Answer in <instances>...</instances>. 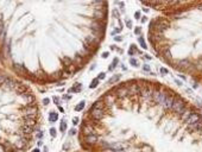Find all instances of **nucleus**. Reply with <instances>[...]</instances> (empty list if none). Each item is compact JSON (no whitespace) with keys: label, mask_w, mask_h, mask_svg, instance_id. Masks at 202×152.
I'll use <instances>...</instances> for the list:
<instances>
[{"label":"nucleus","mask_w":202,"mask_h":152,"mask_svg":"<svg viewBox=\"0 0 202 152\" xmlns=\"http://www.w3.org/2000/svg\"><path fill=\"white\" fill-rule=\"evenodd\" d=\"M76 133V130H70V134H75Z\"/></svg>","instance_id":"49530a36"},{"label":"nucleus","mask_w":202,"mask_h":152,"mask_svg":"<svg viewBox=\"0 0 202 152\" xmlns=\"http://www.w3.org/2000/svg\"><path fill=\"white\" fill-rule=\"evenodd\" d=\"M107 56H108V52H104V54H102V57H104V58H106Z\"/></svg>","instance_id":"a18cd8bd"},{"label":"nucleus","mask_w":202,"mask_h":152,"mask_svg":"<svg viewBox=\"0 0 202 152\" xmlns=\"http://www.w3.org/2000/svg\"><path fill=\"white\" fill-rule=\"evenodd\" d=\"M143 70H144V71H149L150 72V65H148V64H144L143 65Z\"/></svg>","instance_id":"2f4dec72"},{"label":"nucleus","mask_w":202,"mask_h":152,"mask_svg":"<svg viewBox=\"0 0 202 152\" xmlns=\"http://www.w3.org/2000/svg\"><path fill=\"white\" fill-rule=\"evenodd\" d=\"M152 94H153V90L151 89V87H149V86H145V87L140 88V95L143 96V99L150 100V99L152 98Z\"/></svg>","instance_id":"7ed1b4c3"},{"label":"nucleus","mask_w":202,"mask_h":152,"mask_svg":"<svg viewBox=\"0 0 202 152\" xmlns=\"http://www.w3.org/2000/svg\"><path fill=\"white\" fill-rule=\"evenodd\" d=\"M200 120H201V118H200L199 114H197V113H193L192 115H190L189 118L186 120V122H187V125L190 127V126H193V125H195L197 121H200Z\"/></svg>","instance_id":"20e7f679"},{"label":"nucleus","mask_w":202,"mask_h":152,"mask_svg":"<svg viewBox=\"0 0 202 152\" xmlns=\"http://www.w3.org/2000/svg\"><path fill=\"white\" fill-rule=\"evenodd\" d=\"M166 95H168V94H166L165 92H163V90H155L152 94V99L155 102L161 103L162 105V102H163L164 99L166 98Z\"/></svg>","instance_id":"f03ea898"},{"label":"nucleus","mask_w":202,"mask_h":152,"mask_svg":"<svg viewBox=\"0 0 202 152\" xmlns=\"http://www.w3.org/2000/svg\"><path fill=\"white\" fill-rule=\"evenodd\" d=\"M4 87L7 88V89H13V88L16 89L17 83L13 80H11V78H5V81H4Z\"/></svg>","instance_id":"9d476101"},{"label":"nucleus","mask_w":202,"mask_h":152,"mask_svg":"<svg viewBox=\"0 0 202 152\" xmlns=\"http://www.w3.org/2000/svg\"><path fill=\"white\" fill-rule=\"evenodd\" d=\"M162 72H163V74H168V70L165 69V68H162V70H161Z\"/></svg>","instance_id":"37998d69"},{"label":"nucleus","mask_w":202,"mask_h":152,"mask_svg":"<svg viewBox=\"0 0 202 152\" xmlns=\"http://www.w3.org/2000/svg\"><path fill=\"white\" fill-rule=\"evenodd\" d=\"M105 76H106V74H105V72H100V74L98 75V80H104Z\"/></svg>","instance_id":"c756f323"},{"label":"nucleus","mask_w":202,"mask_h":152,"mask_svg":"<svg viewBox=\"0 0 202 152\" xmlns=\"http://www.w3.org/2000/svg\"><path fill=\"white\" fill-rule=\"evenodd\" d=\"M49 119H50V121H56L57 119H58V114H57L56 112H50Z\"/></svg>","instance_id":"a211bd4d"},{"label":"nucleus","mask_w":202,"mask_h":152,"mask_svg":"<svg viewBox=\"0 0 202 152\" xmlns=\"http://www.w3.org/2000/svg\"><path fill=\"white\" fill-rule=\"evenodd\" d=\"M120 80V75H115L114 77H112L111 80H109V83H115L117 81H119Z\"/></svg>","instance_id":"a878e982"},{"label":"nucleus","mask_w":202,"mask_h":152,"mask_svg":"<svg viewBox=\"0 0 202 152\" xmlns=\"http://www.w3.org/2000/svg\"><path fill=\"white\" fill-rule=\"evenodd\" d=\"M138 42H139L140 47H142L143 49H146V43H145V41H144L143 37H139V38H138Z\"/></svg>","instance_id":"412c9836"},{"label":"nucleus","mask_w":202,"mask_h":152,"mask_svg":"<svg viewBox=\"0 0 202 152\" xmlns=\"http://www.w3.org/2000/svg\"><path fill=\"white\" fill-rule=\"evenodd\" d=\"M114 41H115V42H121L122 41V37L121 36H115V37H114Z\"/></svg>","instance_id":"c9c22d12"},{"label":"nucleus","mask_w":202,"mask_h":152,"mask_svg":"<svg viewBox=\"0 0 202 152\" xmlns=\"http://www.w3.org/2000/svg\"><path fill=\"white\" fill-rule=\"evenodd\" d=\"M140 31H142V30H140V27H136L134 33H136V35H139V33H140Z\"/></svg>","instance_id":"ea45409f"},{"label":"nucleus","mask_w":202,"mask_h":152,"mask_svg":"<svg viewBox=\"0 0 202 152\" xmlns=\"http://www.w3.org/2000/svg\"><path fill=\"white\" fill-rule=\"evenodd\" d=\"M60 128H61V131H62V132H64L65 130H67V124H65L64 121H62V124H61V127H60Z\"/></svg>","instance_id":"c85d7f7f"},{"label":"nucleus","mask_w":202,"mask_h":152,"mask_svg":"<svg viewBox=\"0 0 202 152\" xmlns=\"http://www.w3.org/2000/svg\"><path fill=\"white\" fill-rule=\"evenodd\" d=\"M83 133H85V136H89V134H95V132H94V128L92 125L87 124L83 126Z\"/></svg>","instance_id":"9b49d317"},{"label":"nucleus","mask_w":202,"mask_h":152,"mask_svg":"<svg viewBox=\"0 0 202 152\" xmlns=\"http://www.w3.org/2000/svg\"><path fill=\"white\" fill-rule=\"evenodd\" d=\"M120 31H121V29H120V27H117L115 30H113V31H112V35H117V33H119Z\"/></svg>","instance_id":"473e14b6"},{"label":"nucleus","mask_w":202,"mask_h":152,"mask_svg":"<svg viewBox=\"0 0 202 152\" xmlns=\"http://www.w3.org/2000/svg\"><path fill=\"white\" fill-rule=\"evenodd\" d=\"M63 61H64V63H65V64H70V63L73 62V61H71V59H70V58H68V57H65V58H63Z\"/></svg>","instance_id":"72a5a7b5"},{"label":"nucleus","mask_w":202,"mask_h":152,"mask_svg":"<svg viewBox=\"0 0 202 152\" xmlns=\"http://www.w3.org/2000/svg\"><path fill=\"white\" fill-rule=\"evenodd\" d=\"M130 63H131L133 67H138V65H139V63H138V61L136 58H130Z\"/></svg>","instance_id":"bb28decb"},{"label":"nucleus","mask_w":202,"mask_h":152,"mask_svg":"<svg viewBox=\"0 0 202 152\" xmlns=\"http://www.w3.org/2000/svg\"><path fill=\"white\" fill-rule=\"evenodd\" d=\"M44 152H48V149H47V147H44Z\"/></svg>","instance_id":"603ef678"},{"label":"nucleus","mask_w":202,"mask_h":152,"mask_svg":"<svg viewBox=\"0 0 202 152\" xmlns=\"http://www.w3.org/2000/svg\"><path fill=\"white\" fill-rule=\"evenodd\" d=\"M85 103H86L85 101H81V102L78 103V105H77V106H76V107H75V111H76V112H80L81 109H82L83 107H85Z\"/></svg>","instance_id":"4be33fe9"},{"label":"nucleus","mask_w":202,"mask_h":152,"mask_svg":"<svg viewBox=\"0 0 202 152\" xmlns=\"http://www.w3.org/2000/svg\"><path fill=\"white\" fill-rule=\"evenodd\" d=\"M102 107H104V102L102 101H96L93 106V108H96V109H102Z\"/></svg>","instance_id":"6ab92c4d"},{"label":"nucleus","mask_w":202,"mask_h":152,"mask_svg":"<svg viewBox=\"0 0 202 152\" xmlns=\"http://www.w3.org/2000/svg\"><path fill=\"white\" fill-rule=\"evenodd\" d=\"M24 122H25L26 126H31L32 127L35 124H36V120H35V118H29V116H25Z\"/></svg>","instance_id":"2eb2a0df"},{"label":"nucleus","mask_w":202,"mask_h":152,"mask_svg":"<svg viewBox=\"0 0 202 152\" xmlns=\"http://www.w3.org/2000/svg\"><path fill=\"white\" fill-rule=\"evenodd\" d=\"M32 152H39V150H38V149H35V150H33V151H32Z\"/></svg>","instance_id":"3c124183"},{"label":"nucleus","mask_w":202,"mask_h":152,"mask_svg":"<svg viewBox=\"0 0 202 152\" xmlns=\"http://www.w3.org/2000/svg\"><path fill=\"white\" fill-rule=\"evenodd\" d=\"M54 101L56 102V105H60V100H58V98H54Z\"/></svg>","instance_id":"79ce46f5"},{"label":"nucleus","mask_w":202,"mask_h":152,"mask_svg":"<svg viewBox=\"0 0 202 152\" xmlns=\"http://www.w3.org/2000/svg\"><path fill=\"white\" fill-rule=\"evenodd\" d=\"M164 56H165V57H166V58H168V59H170V58H171L170 51H169V50H165V51H164Z\"/></svg>","instance_id":"7c9ffc66"},{"label":"nucleus","mask_w":202,"mask_h":152,"mask_svg":"<svg viewBox=\"0 0 202 152\" xmlns=\"http://www.w3.org/2000/svg\"><path fill=\"white\" fill-rule=\"evenodd\" d=\"M98 85H99V80H98V78H94V80L91 82L89 88H96V87H98Z\"/></svg>","instance_id":"b1692460"},{"label":"nucleus","mask_w":202,"mask_h":152,"mask_svg":"<svg viewBox=\"0 0 202 152\" xmlns=\"http://www.w3.org/2000/svg\"><path fill=\"white\" fill-rule=\"evenodd\" d=\"M193 113H194V112H193L192 109H190V108H188V107H186V108L183 109V112H182V113H181V116H182V119H184V120H187V119L189 118V116L192 115Z\"/></svg>","instance_id":"ddd939ff"},{"label":"nucleus","mask_w":202,"mask_h":152,"mask_svg":"<svg viewBox=\"0 0 202 152\" xmlns=\"http://www.w3.org/2000/svg\"><path fill=\"white\" fill-rule=\"evenodd\" d=\"M92 27H94V30H99V24L98 23H93L92 24Z\"/></svg>","instance_id":"e433bc0d"},{"label":"nucleus","mask_w":202,"mask_h":152,"mask_svg":"<svg viewBox=\"0 0 202 152\" xmlns=\"http://www.w3.org/2000/svg\"><path fill=\"white\" fill-rule=\"evenodd\" d=\"M94 17H95L96 19H101V17H104V14H102L101 10H96L95 13H94Z\"/></svg>","instance_id":"5701e85b"},{"label":"nucleus","mask_w":202,"mask_h":152,"mask_svg":"<svg viewBox=\"0 0 202 152\" xmlns=\"http://www.w3.org/2000/svg\"><path fill=\"white\" fill-rule=\"evenodd\" d=\"M43 103H44V105H48V103H49V99H44V100H43Z\"/></svg>","instance_id":"c03bdc74"},{"label":"nucleus","mask_w":202,"mask_h":152,"mask_svg":"<svg viewBox=\"0 0 202 152\" xmlns=\"http://www.w3.org/2000/svg\"><path fill=\"white\" fill-rule=\"evenodd\" d=\"M85 142L88 145H95L98 143V137L96 134H89V136H85Z\"/></svg>","instance_id":"1a4fd4ad"},{"label":"nucleus","mask_w":202,"mask_h":152,"mask_svg":"<svg viewBox=\"0 0 202 152\" xmlns=\"http://www.w3.org/2000/svg\"><path fill=\"white\" fill-rule=\"evenodd\" d=\"M23 99H24V100H25L27 103H31L32 101H33V99H35V98H33V95H31V94H24V95H23Z\"/></svg>","instance_id":"f3484780"},{"label":"nucleus","mask_w":202,"mask_h":152,"mask_svg":"<svg viewBox=\"0 0 202 152\" xmlns=\"http://www.w3.org/2000/svg\"><path fill=\"white\" fill-rule=\"evenodd\" d=\"M175 98L171 95H166V98L164 99V101L162 102V106H163L165 109H171V106H172V102H174Z\"/></svg>","instance_id":"0eeeda50"},{"label":"nucleus","mask_w":202,"mask_h":152,"mask_svg":"<svg viewBox=\"0 0 202 152\" xmlns=\"http://www.w3.org/2000/svg\"><path fill=\"white\" fill-rule=\"evenodd\" d=\"M145 58H146V59H151V57L149 56V55H146V56H145Z\"/></svg>","instance_id":"8fccbe9b"},{"label":"nucleus","mask_w":202,"mask_h":152,"mask_svg":"<svg viewBox=\"0 0 202 152\" xmlns=\"http://www.w3.org/2000/svg\"><path fill=\"white\" fill-rule=\"evenodd\" d=\"M128 92H130V95H136V94H139L140 93V87L137 85H133V86H130L128 87Z\"/></svg>","instance_id":"f8f14e48"},{"label":"nucleus","mask_w":202,"mask_h":152,"mask_svg":"<svg viewBox=\"0 0 202 152\" xmlns=\"http://www.w3.org/2000/svg\"><path fill=\"white\" fill-rule=\"evenodd\" d=\"M4 36H5V27H4L3 20L0 19V41H3L4 39Z\"/></svg>","instance_id":"dca6fc26"},{"label":"nucleus","mask_w":202,"mask_h":152,"mask_svg":"<svg viewBox=\"0 0 202 152\" xmlns=\"http://www.w3.org/2000/svg\"><path fill=\"white\" fill-rule=\"evenodd\" d=\"M91 115H92V118L95 119V120H101V119L104 118V111H102V109L93 108V109H91Z\"/></svg>","instance_id":"423d86ee"},{"label":"nucleus","mask_w":202,"mask_h":152,"mask_svg":"<svg viewBox=\"0 0 202 152\" xmlns=\"http://www.w3.org/2000/svg\"><path fill=\"white\" fill-rule=\"evenodd\" d=\"M178 65H179V67H183V68H188V65H189V62H188L187 59H182V61H179Z\"/></svg>","instance_id":"aec40b11"},{"label":"nucleus","mask_w":202,"mask_h":152,"mask_svg":"<svg viewBox=\"0 0 202 152\" xmlns=\"http://www.w3.org/2000/svg\"><path fill=\"white\" fill-rule=\"evenodd\" d=\"M176 83H177V85H178V86H182V83H181V81H177V80H176Z\"/></svg>","instance_id":"de8ad7c7"},{"label":"nucleus","mask_w":202,"mask_h":152,"mask_svg":"<svg viewBox=\"0 0 202 152\" xmlns=\"http://www.w3.org/2000/svg\"><path fill=\"white\" fill-rule=\"evenodd\" d=\"M142 21H143V23H145V21H146V18H145V17H144V18H142Z\"/></svg>","instance_id":"09e8293b"},{"label":"nucleus","mask_w":202,"mask_h":152,"mask_svg":"<svg viewBox=\"0 0 202 152\" xmlns=\"http://www.w3.org/2000/svg\"><path fill=\"white\" fill-rule=\"evenodd\" d=\"M14 69L18 70V71H24V70H25L21 65H19V64H14Z\"/></svg>","instance_id":"cd10ccee"},{"label":"nucleus","mask_w":202,"mask_h":152,"mask_svg":"<svg viewBox=\"0 0 202 152\" xmlns=\"http://www.w3.org/2000/svg\"><path fill=\"white\" fill-rule=\"evenodd\" d=\"M50 134H51V137H56V130L50 128Z\"/></svg>","instance_id":"f704fd0d"},{"label":"nucleus","mask_w":202,"mask_h":152,"mask_svg":"<svg viewBox=\"0 0 202 152\" xmlns=\"http://www.w3.org/2000/svg\"><path fill=\"white\" fill-rule=\"evenodd\" d=\"M169 27V24L166 21H162V20H157L155 21V29L157 31H164Z\"/></svg>","instance_id":"6e6552de"},{"label":"nucleus","mask_w":202,"mask_h":152,"mask_svg":"<svg viewBox=\"0 0 202 152\" xmlns=\"http://www.w3.org/2000/svg\"><path fill=\"white\" fill-rule=\"evenodd\" d=\"M117 64H118V58H115V59L113 61V63H112V64L108 67V70H109V71H111V70H113L114 68H115V65H117Z\"/></svg>","instance_id":"393cba45"},{"label":"nucleus","mask_w":202,"mask_h":152,"mask_svg":"<svg viewBox=\"0 0 202 152\" xmlns=\"http://www.w3.org/2000/svg\"><path fill=\"white\" fill-rule=\"evenodd\" d=\"M134 18H136V19H139V18H140V13H139V12H136V13H134Z\"/></svg>","instance_id":"a19ab883"},{"label":"nucleus","mask_w":202,"mask_h":152,"mask_svg":"<svg viewBox=\"0 0 202 152\" xmlns=\"http://www.w3.org/2000/svg\"><path fill=\"white\" fill-rule=\"evenodd\" d=\"M118 95L119 96H126L130 95V92H128V87H121L118 89Z\"/></svg>","instance_id":"4468645a"},{"label":"nucleus","mask_w":202,"mask_h":152,"mask_svg":"<svg viewBox=\"0 0 202 152\" xmlns=\"http://www.w3.org/2000/svg\"><path fill=\"white\" fill-rule=\"evenodd\" d=\"M24 112H25L26 116H29V118H35L37 114V107L36 106H27V107H25Z\"/></svg>","instance_id":"39448f33"},{"label":"nucleus","mask_w":202,"mask_h":152,"mask_svg":"<svg viewBox=\"0 0 202 152\" xmlns=\"http://www.w3.org/2000/svg\"><path fill=\"white\" fill-rule=\"evenodd\" d=\"M126 26H127L128 29H131V27H132V21H131V20H127V21H126Z\"/></svg>","instance_id":"4c0bfd02"},{"label":"nucleus","mask_w":202,"mask_h":152,"mask_svg":"<svg viewBox=\"0 0 202 152\" xmlns=\"http://www.w3.org/2000/svg\"><path fill=\"white\" fill-rule=\"evenodd\" d=\"M77 122H78V118H76V116H75V118H73V124L74 125H77Z\"/></svg>","instance_id":"58836bf2"},{"label":"nucleus","mask_w":202,"mask_h":152,"mask_svg":"<svg viewBox=\"0 0 202 152\" xmlns=\"http://www.w3.org/2000/svg\"><path fill=\"white\" fill-rule=\"evenodd\" d=\"M184 108H186V102H184L181 98H175L174 102H172V106H171V109H172L175 113L181 114Z\"/></svg>","instance_id":"f257e3e1"}]
</instances>
